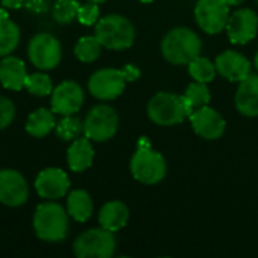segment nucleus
I'll return each mask as SVG.
<instances>
[{
	"label": "nucleus",
	"mask_w": 258,
	"mask_h": 258,
	"mask_svg": "<svg viewBox=\"0 0 258 258\" xmlns=\"http://www.w3.org/2000/svg\"><path fill=\"white\" fill-rule=\"evenodd\" d=\"M101 44L100 41L94 36H82L76 47H74V54L80 62L85 63H91L94 60H97L101 54Z\"/></svg>",
	"instance_id": "nucleus-25"
},
{
	"label": "nucleus",
	"mask_w": 258,
	"mask_h": 258,
	"mask_svg": "<svg viewBox=\"0 0 258 258\" xmlns=\"http://www.w3.org/2000/svg\"><path fill=\"white\" fill-rule=\"evenodd\" d=\"M187 65H189V74L192 76L195 82L209 83L215 79L218 73L216 65L209 57H204V56H197Z\"/></svg>",
	"instance_id": "nucleus-26"
},
{
	"label": "nucleus",
	"mask_w": 258,
	"mask_h": 258,
	"mask_svg": "<svg viewBox=\"0 0 258 258\" xmlns=\"http://www.w3.org/2000/svg\"><path fill=\"white\" fill-rule=\"evenodd\" d=\"M14 118H15V106H14V103L6 97H0V130L11 125Z\"/></svg>",
	"instance_id": "nucleus-31"
},
{
	"label": "nucleus",
	"mask_w": 258,
	"mask_h": 258,
	"mask_svg": "<svg viewBox=\"0 0 258 258\" xmlns=\"http://www.w3.org/2000/svg\"><path fill=\"white\" fill-rule=\"evenodd\" d=\"M122 71H124V74H125L127 82H135V80H138V79H139V76H141L139 68H138V67H135V65H132V63H127V65L122 68Z\"/></svg>",
	"instance_id": "nucleus-33"
},
{
	"label": "nucleus",
	"mask_w": 258,
	"mask_h": 258,
	"mask_svg": "<svg viewBox=\"0 0 258 258\" xmlns=\"http://www.w3.org/2000/svg\"><path fill=\"white\" fill-rule=\"evenodd\" d=\"M162 54L174 65H187L192 59L200 56L203 42L192 29L175 27L169 30L162 39Z\"/></svg>",
	"instance_id": "nucleus-1"
},
{
	"label": "nucleus",
	"mask_w": 258,
	"mask_h": 258,
	"mask_svg": "<svg viewBox=\"0 0 258 258\" xmlns=\"http://www.w3.org/2000/svg\"><path fill=\"white\" fill-rule=\"evenodd\" d=\"M79 8H80V3L77 0H56L51 8V14L57 23L68 24L77 18Z\"/></svg>",
	"instance_id": "nucleus-28"
},
{
	"label": "nucleus",
	"mask_w": 258,
	"mask_h": 258,
	"mask_svg": "<svg viewBox=\"0 0 258 258\" xmlns=\"http://www.w3.org/2000/svg\"><path fill=\"white\" fill-rule=\"evenodd\" d=\"M68 212L56 203H42L33 215L36 236L45 242H60L68 234Z\"/></svg>",
	"instance_id": "nucleus-2"
},
{
	"label": "nucleus",
	"mask_w": 258,
	"mask_h": 258,
	"mask_svg": "<svg viewBox=\"0 0 258 258\" xmlns=\"http://www.w3.org/2000/svg\"><path fill=\"white\" fill-rule=\"evenodd\" d=\"M147 113L154 124L169 127L183 122L186 116L190 115V110L183 95L172 92H159L148 101Z\"/></svg>",
	"instance_id": "nucleus-5"
},
{
	"label": "nucleus",
	"mask_w": 258,
	"mask_h": 258,
	"mask_svg": "<svg viewBox=\"0 0 258 258\" xmlns=\"http://www.w3.org/2000/svg\"><path fill=\"white\" fill-rule=\"evenodd\" d=\"M56 135L62 141H74L83 133V121L74 115L63 116L59 122H56Z\"/></svg>",
	"instance_id": "nucleus-27"
},
{
	"label": "nucleus",
	"mask_w": 258,
	"mask_h": 258,
	"mask_svg": "<svg viewBox=\"0 0 258 258\" xmlns=\"http://www.w3.org/2000/svg\"><path fill=\"white\" fill-rule=\"evenodd\" d=\"M24 2L26 0H0L2 6L6 9H20L24 6Z\"/></svg>",
	"instance_id": "nucleus-34"
},
{
	"label": "nucleus",
	"mask_w": 258,
	"mask_h": 258,
	"mask_svg": "<svg viewBox=\"0 0 258 258\" xmlns=\"http://www.w3.org/2000/svg\"><path fill=\"white\" fill-rule=\"evenodd\" d=\"M85 101L82 86L73 80H65L51 91V110L57 115L67 116L77 113Z\"/></svg>",
	"instance_id": "nucleus-11"
},
{
	"label": "nucleus",
	"mask_w": 258,
	"mask_h": 258,
	"mask_svg": "<svg viewBox=\"0 0 258 258\" xmlns=\"http://www.w3.org/2000/svg\"><path fill=\"white\" fill-rule=\"evenodd\" d=\"M94 147L91 144L89 138H77L71 142L68 151H67V162L71 171L74 172H83L86 171L94 160Z\"/></svg>",
	"instance_id": "nucleus-19"
},
{
	"label": "nucleus",
	"mask_w": 258,
	"mask_h": 258,
	"mask_svg": "<svg viewBox=\"0 0 258 258\" xmlns=\"http://www.w3.org/2000/svg\"><path fill=\"white\" fill-rule=\"evenodd\" d=\"M254 65H255V68H257V71H258V51H257V54H255V59H254Z\"/></svg>",
	"instance_id": "nucleus-36"
},
{
	"label": "nucleus",
	"mask_w": 258,
	"mask_h": 258,
	"mask_svg": "<svg viewBox=\"0 0 258 258\" xmlns=\"http://www.w3.org/2000/svg\"><path fill=\"white\" fill-rule=\"evenodd\" d=\"M67 212L76 222H86L94 212L91 195L83 189L71 190L67 197Z\"/></svg>",
	"instance_id": "nucleus-21"
},
{
	"label": "nucleus",
	"mask_w": 258,
	"mask_h": 258,
	"mask_svg": "<svg viewBox=\"0 0 258 258\" xmlns=\"http://www.w3.org/2000/svg\"><path fill=\"white\" fill-rule=\"evenodd\" d=\"M35 189L41 198L54 201L68 195L70 178L67 172L59 168H47L38 174L35 180Z\"/></svg>",
	"instance_id": "nucleus-15"
},
{
	"label": "nucleus",
	"mask_w": 258,
	"mask_h": 258,
	"mask_svg": "<svg viewBox=\"0 0 258 258\" xmlns=\"http://www.w3.org/2000/svg\"><path fill=\"white\" fill-rule=\"evenodd\" d=\"M227 35L233 44H248L258 33V17L252 9H237L230 14Z\"/></svg>",
	"instance_id": "nucleus-13"
},
{
	"label": "nucleus",
	"mask_w": 258,
	"mask_h": 258,
	"mask_svg": "<svg viewBox=\"0 0 258 258\" xmlns=\"http://www.w3.org/2000/svg\"><path fill=\"white\" fill-rule=\"evenodd\" d=\"M141 2H142V3H153L154 0H141Z\"/></svg>",
	"instance_id": "nucleus-38"
},
{
	"label": "nucleus",
	"mask_w": 258,
	"mask_h": 258,
	"mask_svg": "<svg viewBox=\"0 0 258 258\" xmlns=\"http://www.w3.org/2000/svg\"><path fill=\"white\" fill-rule=\"evenodd\" d=\"M255 2H257V5H258V0H255Z\"/></svg>",
	"instance_id": "nucleus-39"
},
{
	"label": "nucleus",
	"mask_w": 258,
	"mask_h": 258,
	"mask_svg": "<svg viewBox=\"0 0 258 258\" xmlns=\"http://www.w3.org/2000/svg\"><path fill=\"white\" fill-rule=\"evenodd\" d=\"M230 6L224 0H198L195 6V20L209 35H216L227 27Z\"/></svg>",
	"instance_id": "nucleus-10"
},
{
	"label": "nucleus",
	"mask_w": 258,
	"mask_h": 258,
	"mask_svg": "<svg viewBox=\"0 0 258 258\" xmlns=\"http://www.w3.org/2000/svg\"><path fill=\"white\" fill-rule=\"evenodd\" d=\"M128 218H130L128 207L122 201H109L101 207L98 213L100 227L112 233L122 230L127 225Z\"/></svg>",
	"instance_id": "nucleus-20"
},
{
	"label": "nucleus",
	"mask_w": 258,
	"mask_h": 258,
	"mask_svg": "<svg viewBox=\"0 0 258 258\" xmlns=\"http://www.w3.org/2000/svg\"><path fill=\"white\" fill-rule=\"evenodd\" d=\"M88 2H92V3H103V2H106V0H88Z\"/></svg>",
	"instance_id": "nucleus-37"
},
{
	"label": "nucleus",
	"mask_w": 258,
	"mask_h": 258,
	"mask_svg": "<svg viewBox=\"0 0 258 258\" xmlns=\"http://www.w3.org/2000/svg\"><path fill=\"white\" fill-rule=\"evenodd\" d=\"M125 74L118 68H103L95 71L88 80V89L92 97L107 101L118 98L125 88Z\"/></svg>",
	"instance_id": "nucleus-8"
},
{
	"label": "nucleus",
	"mask_w": 258,
	"mask_h": 258,
	"mask_svg": "<svg viewBox=\"0 0 258 258\" xmlns=\"http://www.w3.org/2000/svg\"><path fill=\"white\" fill-rule=\"evenodd\" d=\"M130 171L135 180L142 184L151 186L160 183L165 178L168 172V165L165 157L160 153L154 151L151 145L145 139H142L130 160Z\"/></svg>",
	"instance_id": "nucleus-3"
},
{
	"label": "nucleus",
	"mask_w": 258,
	"mask_h": 258,
	"mask_svg": "<svg viewBox=\"0 0 258 258\" xmlns=\"http://www.w3.org/2000/svg\"><path fill=\"white\" fill-rule=\"evenodd\" d=\"M27 54L36 68L47 71L59 65L62 59V47L53 35L38 33L29 41Z\"/></svg>",
	"instance_id": "nucleus-9"
},
{
	"label": "nucleus",
	"mask_w": 258,
	"mask_h": 258,
	"mask_svg": "<svg viewBox=\"0 0 258 258\" xmlns=\"http://www.w3.org/2000/svg\"><path fill=\"white\" fill-rule=\"evenodd\" d=\"M189 118H190V125L194 132L203 139L216 141L222 138V135L225 133V127H227L225 119L218 110H215L209 104L200 109H195L189 115Z\"/></svg>",
	"instance_id": "nucleus-12"
},
{
	"label": "nucleus",
	"mask_w": 258,
	"mask_h": 258,
	"mask_svg": "<svg viewBox=\"0 0 258 258\" xmlns=\"http://www.w3.org/2000/svg\"><path fill=\"white\" fill-rule=\"evenodd\" d=\"M100 9H98V3H92L88 2L85 5H80L79 8V14H77V20L85 24V26H92L95 24L100 18Z\"/></svg>",
	"instance_id": "nucleus-30"
},
{
	"label": "nucleus",
	"mask_w": 258,
	"mask_h": 258,
	"mask_svg": "<svg viewBox=\"0 0 258 258\" xmlns=\"http://www.w3.org/2000/svg\"><path fill=\"white\" fill-rule=\"evenodd\" d=\"M119 127V116L112 106L97 104L89 110L83 121V133L95 142H106L112 139Z\"/></svg>",
	"instance_id": "nucleus-7"
},
{
	"label": "nucleus",
	"mask_w": 258,
	"mask_h": 258,
	"mask_svg": "<svg viewBox=\"0 0 258 258\" xmlns=\"http://www.w3.org/2000/svg\"><path fill=\"white\" fill-rule=\"evenodd\" d=\"M27 77L26 65L20 57L5 56L0 60V83L9 91H20Z\"/></svg>",
	"instance_id": "nucleus-18"
},
{
	"label": "nucleus",
	"mask_w": 258,
	"mask_h": 258,
	"mask_svg": "<svg viewBox=\"0 0 258 258\" xmlns=\"http://www.w3.org/2000/svg\"><path fill=\"white\" fill-rule=\"evenodd\" d=\"M116 249V239L112 231L92 228L82 233L73 245L74 255L79 258H110Z\"/></svg>",
	"instance_id": "nucleus-6"
},
{
	"label": "nucleus",
	"mask_w": 258,
	"mask_h": 258,
	"mask_svg": "<svg viewBox=\"0 0 258 258\" xmlns=\"http://www.w3.org/2000/svg\"><path fill=\"white\" fill-rule=\"evenodd\" d=\"M216 71L228 82H242L251 74V62L240 53L234 50H227L221 53L216 60Z\"/></svg>",
	"instance_id": "nucleus-16"
},
{
	"label": "nucleus",
	"mask_w": 258,
	"mask_h": 258,
	"mask_svg": "<svg viewBox=\"0 0 258 258\" xmlns=\"http://www.w3.org/2000/svg\"><path fill=\"white\" fill-rule=\"evenodd\" d=\"M234 103L243 116H258V74H249L245 80L239 82Z\"/></svg>",
	"instance_id": "nucleus-17"
},
{
	"label": "nucleus",
	"mask_w": 258,
	"mask_h": 258,
	"mask_svg": "<svg viewBox=\"0 0 258 258\" xmlns=\"http://www.w3.org/2000/svg\"><path fill=\"white\" fill-rule=\"evenodd\" d=\"M135 26L122 15L110 14L95 23V38L109 50H125L135 42Z\"/></svg>",
	"instance_id": "nucleus-4"
},
{
	"label": "nucleus",
	"mask_w": 258,
	"mask_h": 258,
	"mask_svg": "<svg viewBox=\"0 0 258 258\" xmlns=\"http://www.w3.org/2000/svg\"><path fill=\"white\" fill-rule=\"evenodd\" d=\"M184 101L190 110V113L195 110V109H200L203 106H207L210 103V98H212V94L207 88V83H201V82H194L190 83L184 94Z\"/></svg>",
	"instance_id": "nucleus-24"
},
{
	"label": "nucleus",
	"mask_w": 258,
	"mask_h": 258,
	"mask_svg": "<svg viewBox=\"0 0 258 258\" xmlns=\"http://www.w3.org/2000/svg\"><path fill=\"white\" fill-rule=\"evenodd\" d=\"M228 6H237V5H242L245 0H224Z\"/></svg>",
	"instance_id": "nucleus-35"
},
{
	"label": "nucleus",
	"mask_w": 258,
	"mask_h": 258,
	"mask_svg": "<svg viewBox=\"0 0 258 258\" xmlns=\"http://www.w3.org/2000/svg\"><path fill=\"white\" fill-rule=\"evenodd\" d=\"M24 88L36 97H47L51 94L53 91V83L50 80V77L44 73H33V74H27L26 82H24Z\"/></svg>",
	"instance_id": "nucleus-29"
},
{
	"label": "nucleus",
	"mask_w": 258,
	"mask_h": 258,
	"mask_svg": "<svg viewBox=\"0 0 258 258\" xmlns=\"http://www.w3.org/2000/svg\"><path fill=\"white\" fill-rule=\"evenodd\" d=\"M20 29L8 18L5 9H0V57L9 56L20 44Z\"/></svg>",
	"instance_id": "nucleus-23"
},
{
	"label": "nucleus",
	"mask_w": 258,
	"mask_h": 258,
	"mask_svg": "<svg viewBox=\"0 0 258 258\" xmlns=\"http://www.w3.org/2000/svg\"><path fill=\"white\" fill-rule=\"evenodd\" d=\"M24 8L33 14H45L50 9V0H26Z\"/></svg>",
	"instance_id": "nucleus-32"
},
{
	"label": "nucleus",
	"mask_w": 258,
	"mask_h": 258,
	"mask_svg": "<svg viewBox=\"0 0 258 258\" xmlns=\"http://www.w3.org/2000/svg\"><path fill=\"white\" fill-rule=\"evenodd\" d=\"M29 198V186L23 174L15 169H0V203L20 207Z\"/></svg>",
	"instance_id": "nucleus-14"
},
{
	"label": "nucleus",
	"mask_w": 258,
	"mask_h": 258,
	"mask_svg": "<svg viewBox=\"0 0 258 258\" xmlns=\"http://www.w3.org/2000/svg\"><path fill=\"white\" fill-rule=\"evenodd\" d=\"M56 127L54 112L45 107L32 112L26 121V132L33 138H44Z\"/></svg>",
	"instance_id": "nucleus-22"
}]
</instances>
